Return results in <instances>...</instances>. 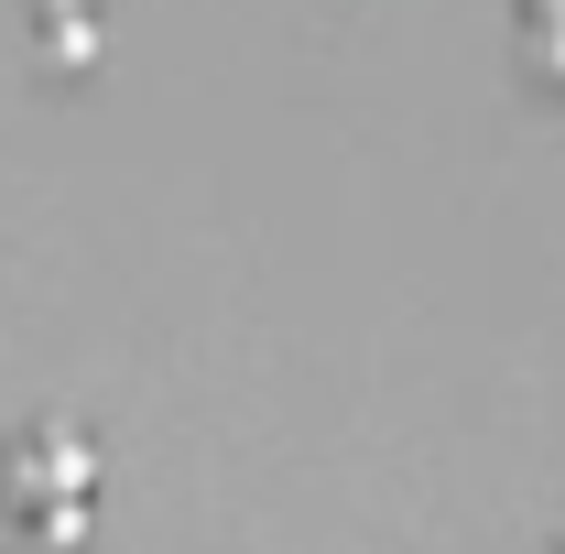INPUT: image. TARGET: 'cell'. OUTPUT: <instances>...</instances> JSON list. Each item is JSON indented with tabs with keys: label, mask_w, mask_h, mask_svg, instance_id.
Segmentation results:
<instances>
[{
	"label": "cell",
	"mask_w": 565,
	"mask_h": 554,
	"mask_svg": "<svg viewBox=\"0 0 565 554\" xmlns=\"http://www.w3.org/2000/svg\"><path fill=\"white\" fill-rule=\"evenodd\" d=\"M87 489H98V446L66 435V424H44V435H22L0 457V511L22 533H76L87 522Z\"/></svg>",
	"instance_id": "6da1fadb"
},
{
	"label": "cell",
	"mask_w": 565,
	"mask_h": 554,
	"mask_svg": "<svg viewBox=\"0 0 565 554\" xmlns=\"http://www.w3.org/2000/svg\"><path fill=\"white\" fill-rule=\"evenodd\" d=\"M33 33H44V76H87V55H98V11L87 0H44Z\"/></svg>",
	"instance_id": "7a4b0ae2"
},
{
	"label": "cell",
	"mask_w": 565,
	"mask_h": 554,
	"mask_svg": "<svg viewBox=\"0 0 565 554\" xmlns=\"http://www.w3.org/2000/svg\"><path fill=\"white\" fill-rule=\"evenodd\" d=\"M522 55L544 87H565V0H522Z\"/></svg>",
	"instance_id": "3957f363"
}]
</instances>
